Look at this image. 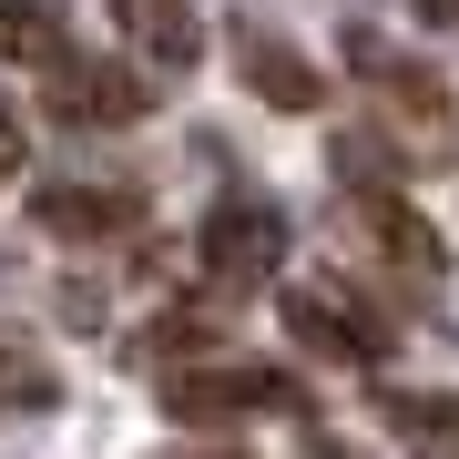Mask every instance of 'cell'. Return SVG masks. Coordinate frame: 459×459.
Wrapping results in <instances>:
<instances>
[{"label": "cell", "instance_id": "cell-1", "mask_svg": "<svg viewBox=\"0 0 459 459\" xmlns=\"http://www.w3.org/2000/svg\"><path fill=\"white\" fill-rule=\"evenodd\" d=\"M347 62H358V82L377 92V123H388V143H398V164H449V82L439 72H419V62H398V51H377V31H347Z\"/></svg>", "mask_w": 459, "mask_h": 459}, {"label": "cell", "instance_id": "cell-2", "mask_svg": "<svg viewBox=\"0 0 459 459\" xmlns=\"http://www.w3.org/2000/svg\"><path fill=\"white\" fill-rule=\"evenodd\" d=\"M153 398H164V419H184V429H235V419H265V409L307 419V388H296L286 368H255V358H184Z\"/></svg>", "mask_w": 459, "mask_h": 459}, {"label": "cell", "instance_id": "cell-3", "mask_svg": "<svg viewBox=\"0 0 459 459\" xmlns=\"http://www.w3.org/2000/svg\"><path fill=\"white\" fill-rule=\"evenodd\" d=\"M276 316H286V337L307 347V358H327V368H377V358H388V316L358 307V296L327 286V276L286 286V296H276Z\"/></svg>", "mask_w": 459, "mask_h": 459}, {"label": "cell", "instance_id": "cell-4", "mask_svg": "<svg viewBox=\"0 0 459 459\" xmlns=\"http://www.w3.org/2000/svg\"><path fill=\"white\" fill-rule=\"evenodd\" d=\"M195 255H204V276L225 286V296H246V286H265L286 265V214L265 204V195H225V204L204 214Z\"/></svg>", "mask_w": 459, "mask_h": 459}, {"label": "cell", "instance_id": "cell-5", "mask_svg": "<svg viewBox=\"0 0 459 459\" xmlns=\"http://www.w3.org/2000/svg\"><path fill=\"white\" fill-rule=\"evenodd\" d=\"M41 113L72 123V133H123V123H143V72H133V62H82V51H62V62L41 72Z\"/></svg>", "mask_w": 459, "mask_h": 459}, {"label": "cell", "instance_id": "cell-6", "mask_svg": "<svg viewBox=\"0 0 459 459\" xmlns=\"http://www.w3.org/2000/svg\"><path fill=\"white\" fill-rule=\"evenodd\" d=\"M31 225L62 235V246H102V235L143 225V195H123V184H41V195H31Z\"/></svg>", "mask_w": 459, "mask_h": 459}, {"label": "cell", "instance_id": "cell-7", "mask_svg": "<svg viewBox=\"0 0 459 459\" xmlns=\"http://www.w3.org/2000/svg\"><path fill=\"white\" fill-rule=\"evenodd\" d=\"M358 235H368V255H388L398 265V276H449V246H439V235H429V214L419 204H398L388 195V184H368V195H358Z\"/></svg>", "mask_w": 459, "mask_h": 459}, {"label": "cell", "instance_id": "cell-8", "mask_svg": "<svg viewBox=\"0 0 459 459\" xmlns=\"http://www.w3.org/2000/svg\"><path fill=\"white\" fill-rule=\"evenodd\" d=\"M113 31L143 51L153 72H195L204 62V11L195 0H113Z\"/></svg>", "mask_w": 459, "mask_h": 459}, {"label": "cell", "instance_id": "cell-9", "mask_svg": "<svg viewBox=\"0 0 459 459\" xmlns=\"http://www.w3.org/2000/svg\"><path fill=\"white\" fill-rule=\"evenodd\" d=\"M235 62H246V92L276 102V113H316V102H327V72H316L307 51H286L276 31H246V41H235Z\"/></svg>", "mask_w": 459, "mask_h": 459}, {"label": "cell", "instance_id": "cell-10", "mask_svg": "<svg viewBox=\"0 0 459 459\" xmlns=\"http://www.w3.org/2000/svg\"><path fill=\"white\" fill-rule=\"evenodd\" d=\"M62 11L51 0H0V62H31V72H51L62 62Z\"/></svg>", "mask_w": 459, "mask_h": 459}, {"label": "cell", "instance_id": "cell-11", "mask_svg": "<svg viewBox=\"0 0 459 459\" xmlns=\"http://www.w3.org/2000/svg\"><path fill=\"white\" fill-rule=\"evenodd\" d=\"M377 409H388V429H409L429 459H449V449H459V398H429V388H377Z\"/></svg>", "mask_w": 459, "mask_h": 459}, {"label": "cell", "instance_id": "cell-12", "mask_svg": "<svg viewBox=\"0 0 459 459\" xmlns=\"http://www.w3.org/2000/svg\"><path fill=\"white\" fill-rule=\"evenodd\" d=\"M51 398H62L51 358H31L21 337H0V409H51Z\"/></svg>", "mask_w": 459, "mask_h": 459}, {"label": "cell", "instance_id": "cell-13", "mask_svg": "<svg viewBox=\"0 0 459 459\" xmlns=\"http://www.w3.org/2000/svg\"><path fill=\"white\" fill-rule=\"evenodd\" d=\"M225 337V307H174V316H153L143 327V358H195V347Z\"/></svg>", "mask_w": 459, "mask_h": 459}, {"label": "cell", "instance_id": "cell-14", "mask_svg": "<svg viewBox=\"0 0 459 459\" xmlns=\"http://www.w3.org/2000/svg\"><path fill=\"white\" fill-rule=\"evenodd\" d=\"M21 164H31V123H21V102L0 92V184H11Z\"/></svg>", "mask_w": 459, "mask_h": 459}, {"label": "cell", "instance_id": "cell-15", "mask_svg": "<svg viewBox=\"0 0 459 459\" xmlns=\"http://www.w3.org/2000/svg\"><path fill=\"white\" fill-rule=\"evenodd\" d=\"M307 449H316V459H358V449H337V439H307Z\"/></svg>", "mask_w": 459, "mask_h": 459}, {"label": "cell", "instance_id": "cell-16", "mask_svg": "<svg viewBox=\"0 0 459 459\" xmlns=\"http://www.w3.org/2000/svg\"><path fill=\"white\" fill-rule=\"evenodd\" d=\"M174 459H246V449H174Z\"/></svg>", "mask_w": 459, "mask_h": 459}]
</instances>
